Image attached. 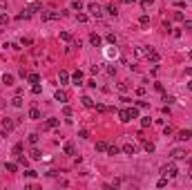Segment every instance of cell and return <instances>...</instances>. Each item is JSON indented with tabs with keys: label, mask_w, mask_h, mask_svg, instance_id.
Wrapping results in <instances>:
<instances>
[{
	"label": "cell",
	"mask_w": 192,
	"mask_h": 190,
	"mask_svg": "<svg viewBox=\"0 0 192 190\" xmlns=\"http://www.w3.org/2000/svg\"><path fill=\"white\" fill-rule=\"evenodd\" d=\"M29 154H31V159H36V161H40V159H43V152L38 150V148H31Z\"/></svg>",
	"instance_id": "cell-17"
},
{
	"label": "cell",
	"mask_w": 192,
	"mask_h": 190,
	"mask_svg": "<svg viewBox=\"0 0 192 190\" xmlns=\"http://www.w3.org/2000/svg\"><path fill=\"white\" fill-rule=\"evenodd\" d=\"M96 110H98L101 114H103V112H107V108H105V105H101V103H98V105H96Z\"/></svg>",
	"instance_id": "cell-48"
},
{
	"label": "cell",
	"mask_w": 192,
	"mask_h": 190,
	"mask_svg": "<svg viewBox=\"0 0 192 190\" xmlns=\"http://www.w3.org/2000/svg\"><path fill=\"white\" fill-rule=\"evenodd\" d=\"M78 137H81V139H87V137H90V132H87V130H81V132H78Z\"/></svg>",
	"instance_id": "cell-43"
},
{
	"label": "cell",
	"mask_w": 192,
	"mask_h": 190,
	"mask_svg": "<svg viewBox=\"0 0 192 190\" xmlns=\"http://www.w3.org/2000/svg\"><path fill=\"white\" fill-rule=\"evenodd\" d=\"M7 9V0H0V11H5Z\"/></svg>",
	"instance_id": "cell-49"
},
{
	"label": "cell",
	"mask_w": 192,
	"mask_h": 190,
	"mask_svg": "<svg viewBox=\"0 0 192 190\" xmlns=\"http://www.w3.org/2000/svg\"><path fill=\"white\" fill-rule=\"evenodd\" d=\"M20 152H23V143H16V146H14V154L18 157V154H20Z\"/></svg>",
	"instance_id": "cell-35"
},
{
	"label": "cell",
	"mask_w": 192,
	"mask_h": 190,
	"mask_svg": "<svg viewBox=\"0 0 192 190\" xmlns=\"http://www.w3.org/2000/svg\"><path fill=\"white\" fill-rule=\"evenodd\" d=\"M148 125H152V121L150 119H141V128H148Z\"/></svg>",
	"instance_id": "cell-40"
},
{
	"label": "cell",
	"mask_w": 192,
	"mask_h": 190,
	"mask_svg": "<svg viewBox=\"0 0 192 190\" xmlns=\"http://www.w3.org/2000/svg\"><path fill=\"white\" fill-rule=\"evenodd\" d=\"M87 9H90V14H92L94 18H101V16H103V9H101L98 5H90Z\"/></svg>",
	"instance_id": "cell-6"
},
{
	"label": "cell",
	"mask_w": 192,
	"mask_h": 190,
	"mask_svg": "<svg viewBox=\"0 0 192 190\" xmlns=\"http://www.w3.org/2000/svg\"><path fill=\"white\" fill-rule=\"evenodd\" d=\"M11 105H14V108H18V110L23 108V96H20V94H18V96H14V99H11Z\"/></svg>",
	"instance_id": "cell-16"
},
{
	"label": "cell",
	"mask_w": 192,
	"mask_h": 190,
	"mask_svg": "<svg viewBox=\"0 0 192 190\" xmlns=\"http://www.w3.org/2000/svg\"><path fill=\"white\" fill-rule=\"evenodd\" d=\"M61 38H63L65 43H69V40H72V36H69V32H61Z\"/></svg>",
	"instance_id": "cell-33"
},
{
	"label": "cell",
	"mask_w": 192,
	"mask_h": 190,
	"mask_svg": "<svg viewBox=\"0 0 192 190\" xmlns=\"http://www.w3.org/2000/svg\"><path fill=\"white\" fill-rule=\"evenodd\" d=\"M2 83H5V85H14V76H11V74H5V76H2Z\"/></svg>",
	"instance_id": "cell-25"
},
{
	"label": "cell",
	"mask_w": 192,
	"mask_h": 190,
	"mask_svg": "<svg viewBox=\"0 0 192 190\" xmlns=\"http://www.w3.org/2000/svg\"><path fill=\"white\" fill-rule=\"evenodd\" d=\"M130 114H132V119H139V105H136V108L132 105V108H130Z\"/></svg>",
	"instance_id": "cell-32"
},
{
	"label": "cell",
	"mask_w": 192,
	"mask_h": 190,
	"mask_svg": "<svg viewBox=\"0 0 192 190\" xmlns=\"http://www.w3.org/2000/svg\"><path fill=\"white\" fill-rule=\"evenodd\" d=\"M31 92H34V94H40V92H43V85H38V83H36L34 87H31Z\"/></svg>",
	"instance_id": "cell-38"
},
{
	"label": "cell",
	"mask_w": 192,
	"mask_h": 190,
	"mask_svg": "<svg viewBox=\"0 0 192 190\" xmlns=\"http://www.w3.org/2000/svg\"><path fill=\"white\" fill-rule=\"evenodd\" d=\"M27 81H29V83H40V76H38V74H27Z\"/></svg>",
	"instance_id": "cell-21"
},
{
	"label": "cell",
	"mask_w": 192,
	"mask_h": 190,
	"mask_svg": "<svg viewBox=\"0 0 192 190\" xmlns=\"http://www.w3.org/2000/svg\"><path fill=\"white\" fill-rule=\"evenodd\" d=\"M119 121H121V123H130V121H132L130 108H125V110H119Z\"/></svg>",
	"instance_id": "cell-3"
},
{
	"label": "cell",
	"mask_w": 192,
	"mask_h": 190,
	"mask_svg": "<svg viewBox=\"0 0 192 190\" xmlns=\"http://www.w3.org/2000/svg\"><path fill=\"white\" fill-rule=\"evenodd\" d=\"M188 87H190V90H192V81H190V83H188Z\"/></svg>",
	"instance_id": "cell-51"
},
{
	"label": "cell",
	"mask_w": 192,
	"mask_h": 190,
	"mask_svg": "<svg viewBox=\"0 0 192 190\" xmlns=\"http://www.w3.org/2000/svg\"><path fill=\"white\" fill-rule=\"evenodd\" d=\"M90 43H92L94 47H98V45L103 43V38H101L98 34H96V32H92V34H90Z\"/></svg>",
	"instance_id": "cell-8"
},
{
	"label": "cell",
	"mask_w": 192,
	"mask_h": 190,
	"mask_svg": "<svg viewBox=\"0 0 192 190\" xmlns=\"http://www.w3.org/2000/svg\"><path fill=\"white\" fill-rule=\"evenodd\" d=\"M81 7H83V2H81V0H74V9H76V11H78Z\"/></svg>",
	"instance_id": "cell-46"
},
{
	"label": "cell",
	"mask_w": 192,
	"mask_h": 190,
	"mask_svg": "<svg viewBox=\"0 0 192 190\" xmlns=\"http://www.w3.org/2000/svg\"><path fill=\"white\" fill-rule=\"evenodd\" d=\"M188 56H190V58H192V49H190V52H188Z\"/></svg>",
	"instance_id": "cell-52"
},
{
	"label": "cell",
	"mask_w": 192,
	"mask_h": 190,
	"mask_svg": "<svg viewBox=\"0 0 192 190\" xmlns=\"http://www.w3.org/2000/svg\"><path fill=\"white\" fill-rule=\"evenodd\" d=\"M107 43H110V45H116V36H114V34H107Z\"/></svg>",
	"instance_id": "cell-37"
},
{
	"label": "cell",
	"mask_w": 192,
	"mask_h": 190,
	"mask_svg": "<svg viewBox=\"0 0 192 190\" xmlns=\"http://www.w3.org/2000/svg\"><path fill=\"white\" fill-rule=\"evenodd\" d=\"M5 168H7V172H16V170H18V163H14V161H9V163H7Z\"/></svg>",
	"instance_id": "cell-23"
},
{
	"label": "cell",
	"mask_w": 192,
	"mask_h": 190,
	"mask_svg": "<svg viewBox=\"0 0 192 190\" xmlns=\"http://www.w3.org/2000/svg\"><path fill=\"white\" fill-rule=\"evenodd\" d=\"M76 20H78V23H87V16H85V14H78V16H76Z\"/></svg>",
	"instance_id": "cell-39"
},
{
	"label": "cell",
	"mask_w": 192,
	"mask_h": 190,
	"mask_svg": "<svg viewBox=\"0 0 192 190\" xmlns=\"http://www.w3.org/2000/svg\"><path fill=\"white\" fill-rule=\"evenodd\" d=\"M170 157H172V161H181V159L188 157V152H186L183 148H174V150L170 152Z\"/></svg>",
	"instance_id": "cell-2"
},
{
	"label": "cell",
	"mask_w": 192,
	"mask_h": 190,
	"mask_svg": "<svg viewBox=\"0 0 192 190\" xmlns=\"http://www.w3.org/2000/svg\"><path fill=\"white\" fill-rule=\"evenodd\" d=\"M116 90H119V92H127V83H119Z\"/></svg>",
	"instance_id": "cell-36"
},
{
	"label": "cell",
	"mask_w": 192,
	"mask_h": 190,
	"mask_svg": "<svg viewBox=\"0 0 192 190\" xmlns=\"http://www.w3.org/2000/svg\"><path fill=\"white\" fill-rule=\"evenodd\" d=\"M2 130L5 132H11L14 130V121L11 119H2Z\"/></svg>",
	"instance_id": "cell-13"
},
{
	"label": "cell",
	"mask_w": 192,
	"mask_h": 190,
	"mask_svg": "<svg viewBox=\"0 0 192 190\" xmlns=\"http://www.w3.org/2000/svg\"><path fill=\"white\" fill-rule=\"evenodd\" d=\"M54 99H56V101H61V103H67V94H65L63 90H56V94H54Z\"/></svg>",
	"instance_id": "cell-12"
},
{
	"label": "cell",
	"mask_w": 192,
	"mask_h": 190,
	"mask_svg": "<svg viewBox=\"0 0 192 190\" xmlns=\"http://www.w3.org/2000/svg\"><path fill=\"white\" fill-rule=\"evenodd\" d=\"M40 16H43V20H58L63 14L61 11H43Z\"/></svg>",
	"instance_id": "cell-4"
},
{
	"label": "cell",
	"mask_w": 192,
	"mask_h": 190,
	"mask_svg": "<svg viewBox=\"0 0 192 190\" xmlns=\"http://www.w3.org/2000/svg\"><path fill=\"white\" fill-rule=\"evenodd\" d=\"M119 152H121V148H116V146H107V154H119Z\"/></svg>",
	"instance_id": "cell-27"
},
{
	"label": "cell",
	"mask_w": 192,
	"mask_h": 190,
	"mask_svg": "<svg viewBox=\"0 0 192 190\" xmlns=\"http://www.w3.org/2000/svg\"><path fill=\"white\" fill-rule=\"evenodd\" d=\"M177 139H179V141H188V139H192V130H179V132H177Z\"/></svg>",
	"instance_id": "cell-5"
},
{
	"label": "cell",
	"mask_w": 192,
	"mask_h": 190,
	"mask_svg": "<svg viewBox=\"0 0 192 190\" xmlns=\"http://www.w3.org/2000/svg\"><path fill=\"white\" fill-rule=\"evenodd\" d=\"M29 119H34V121L40 119V112H38V108H31V110H29Z\"/></svg>",
	"instance_id": "cell-20"
},
{
	"label": "cell",
	"mask_w": 192,
	"mask_h": 190,
	"mask_svg": "<svg viewBox=\"0 0 192 190\" xmlns=\"http://www.w3.org/2000/svg\"><path fill=\"white\" fill-rule=\"evenodd\" d=\"M72 81H74V85H83V72L76 70V72L72 74Z\"/></svg>",
	"instance_id": "cell-9"
},
{
	"label": "cell",
	"mask_w": 192,
	"mask_h": 190,
	"mask_svg": "<svg viewBox=\"0 0 192 190\" xmlns=\"http://www.w3.org/2000/svg\"><path fill=\"white\" fill-rule=\"evenodd\" d=\"M123 2H125V5H134L136 0H123Z\"/></svg>",
	"instance_id": "cell-50"
},
{
	"label": "cell",
	"mask_w": 192,
	"mask_h": 190,
	"mask_svg": "<svg viewBox=\"0 0 192 190\" xmlns=\"http://www.w3.org/2000/svg\"><path fill=\"white\" fill-rule=\"evenodd\" d=\"M81 101H83V105H85V108H92V105H94V101H92L90 96H83Z\"/></svg>",
	"instance_id": "cell-29"
},
{
	"label": "cell",
	"mask_w": 192,
	"mask_h": 190,
	"mask_svg": "<svg viewBox=\"0 0 192 190\" xmlns=\"http://www.w3.org/2000/svg\"><path fill=\"white\" fill-rule=\"evenodd\" d=\"M143 148H145V152H154V143L152 141H143Z\"/></svg>",
	"instance_id": "cell-24"
},
{
	"label": "cell",
	"mask_w": 192,
	"mask_h": 190,
	"mask_svg": "<svg viewBox=\"0 0 192 190\" xmlns=\"http://www.w3.org/2000/svg\"><path fill=\"white\" fill-rule=\"evenodd\" d=\"M152 5H154V0H141V7L143 9H150Z\"/></svg>",
	"instance_id": "cell-31"
},
{
	"label": "cell",
	"mask_w": 192,
	"mask_h": 190,
	"mask_svg": "<svg viewBox=\"0 0 192 190\" xmlns=\"http://www.w3.org/2000/svg\"><path fill=\"white\" fill-rule=\"evenodd\" d=\"M163 101H165V105H170V103H174V96H168V94H165V96H163Z\"/></svg>",
	"instance_id": "cell-41"
},
{
	"label": "cell",
	"mask_w": 192,
	"mask_h": 190,
	"mask_svg": "<svg viewBox=\"0 0 192 190\" xmlns=\"http://www.w3.org/2000/svg\"><path fill=\"white\" fill-rule=\"evenodd\" d=\"M165 186H168V177H163V175H161V179L157 181V188H165Z\"/></svg>",
	"instance_id": "cell-28"
},
{
	"label": "cell",
	"mask_w": 192,
	"mask_h": 190,
	"mask_svg": "<svg viewBox=\"0 0 192 190\" xmlns=\"http://www.w3.org/2000/svg\"><path fill=\"white\" fill-rule=\"evenodd\" d=\"M123 152H125V154H136V146L134 143H125L123 146Z\"/></svg>",
	"instance_id": "cell-11"
},
{
	"label": "cell",
	"mask_w": 192,
	"mask_h": 190,
	"mask_svg": "<svg viewBox=\"0 0 192 190\" xmlns=\"http://www.w3.org/2000/svg\"><path fill=\"white\" fill-rule=\"evenodd\" d=\"M23 45L29 47V45H34V40H31V38H23Z\"/></svg>",
	"instance_id": "cell-44"
},
{
	"label": "cell",
	"mask_w": 192,
	"mask_h": 190,
	"mask_svg": "<svg viewBox=\"0 0 192 190\" xmlns=\"http://www.w3.org/2000/svg\"><path fill=\"white\" fill-rule=\"evenodd\" d=\"M72 2H74V0H72Z\"/></svg>",
	"instance_id": "cell-53"
},
{
	"label": "cell",
	"mask_w": 192,
	"mask_h": 190,
	"mask_svg": "<svg viewBox=\"0 0 192 190\" xmlns=\"http://www.w3.org/2000/svg\"><path fill=\"white\" fill-rule=\"evenodd\" d=\"M105 11H107V14H110L112 18H116V16H119V9L114 7V5H107V7H105Z\"/></svg>",
	"instance_id": "cell-15"
},
{
	"label": "cell",
	"mask_w": 192,
	"mask_h": 190,
	"mask_svg": "<svg viewBox=\"0 0 192 190\" xmlns=\"http://www.w3.org/2000/svg\"><path fill=\"white\" fill-rule=\"evenodd\" d=\"M63 152L72 157V154H74V143H65V146H63Z\"/></svg>",
	"instance_id": "cell-19"
},
{
	"label": "cell",
	"mask_w": 192,
	"mask_h": 190,
	"mask_svg": "<svg viewBox=\"0 0 192 190\" xmlns=\"http://www.w3.org/2000/svg\"><path fill=\"white\" fill-rule=\"evenodd\" d=\"M38 141H40V137H38L36 132H34V134H29V143H31V146H36Z\"/></svg>",
	"instance_id": "cell-30"
},
{
	"label": "cell",
	"mask_w": 192,
	"mask_h": 190,
	"mask_svg": "<svg viewBox=\"0 0 192 190\" xmlns=\"http://www.w3.org/2000/svg\"><path fill=\"white\" fill-rule=\"evenodd\" d=\"M183 29H192V20H183Z\"/></svg>",
	"instance_id": "cell-45"
},
{
	"label": "cell",
	"mask_w": 192,
	"mask_h": 190,
	"mask_svg": "<svg viewBox=\"0 0 192 190\" xmlns=\"http://www.w3.org/2000/svg\"><path fill=\"white\" fill-rule=\"evenodd\" d=\"M25 175H27V177H31V179H34V177H36L38 172H36V170H27V172H25Z\"/></svg>",
	"instance_id": "cell-47"
},
{
	"label": "cell",
	"mask_w": 192,
	"mask_h": 190,
	"mask_svg": "<svg viewBox=\"0 0 192 190\" xmlns=\"http://www.w3.org/2000/svg\"><path fill=\"white\" fill-rule=\"evenodd\" d=\"M107 74H110V76L116 74V65H110V67H107Z\"/></svg>",
	"instance_id": "cell-42"
},
{
	"label": "cell",
	"mask_w": 192,
	"mask_h": 190,
	"mask_svg": "<svg viewBox=\"0 0 192 190\" xmlns=\"http://www.w3.org/2000/svg\"><path fill=\"white\" fill-rule=\"evenodd\" d=\"M96 150L98 152H107V143H105V141H98V143H96Z\"/></svg>",
	"instance_id": "cell-26"
},
{
	"label": "cell",
	"mask_w": 192,
	"mask_h": 190,
	"mask_svg": "<svg viewBox=\"0 0 192 190\" xmlns=\"http://www.w3.org/2000/svg\"><path fill=\"white\" fill-rule=\"evenodd\" d=\"M58 123H61L58 119H47V128H52V130H54V128H58Z\"/></svg>",
	"instance_id": "cell-22"
},
{
	"label": "cell",
	"mask_w": 192,
	"mask_h": 190,
	"mask_svg": "<svg viewBox=\"0 0 192 190\" xmlns=\"http://www.w3.org/2000/svg\"><path fill=\"white\" fill-rule=\"evenodd\" d=\"M145 56H148V61H150V63H159V61H161V56H159V54H157L154 49H150V52H148Z\"/></svg>",
	"instance_id": "cell-10"
},
{
	"label": "cell",
	"mask_w": 192,
	"mask_h": 190,
	"mask_svg": "<svg viewBox=\"0 0 192 190\" xmlns=\"http://www.w3.org/2000/svg\"><path fill=\"white\" fill-rule=\"evenodd\" d=\"M25 9H27V11H29V14L34 16L36 11H43V5H40V2H31L29 7H25Z\"/></svg>",
	"instance_id": "cell-7"
},
{
	"label": "cell",
	"mask_w": 192,
	"mask_h": 190,
	"mask_svg": "<svg viewBox=\"0 0 192 190\" xmlns=\"http://www.w3.org/2000/svg\"><path fill=\"white\" fill-rule=\"evenodd\" d=\"M0 25H9V16L7 14H0Z\"/></svg>",
	"instance_id": "cell-34"
},
{
	"label": "cell",
	"mask_w": 192,
	"mask_h": 190,
	"mask_svg": "<svg viewBox=\"0 0 192 190\" xmlns=\"http://www.w3.org/2000/svg\"><path fill=\"white\" fill-rule=\"evenodd\" d=\"M159 172H161L163 177H168V179H174V177L179 175V168H177V166H174V163H172V161H170V163L161 166V170H159Z\"/></svg>",
	"instance_id": "cell-1"
},
{
	"label": "cell",
	"mask_w": 192,
	"mask_h": 190,
	"mask_svg": "<svg viewBox=\"0 0 192 190\" xmlns=\"http://www.w3.org/2000/svg\"><path fill=\"white\" fill-rule=\"evenodd\" d=\"M58 81H61V85H67V83H69V74L63 70V72L58 74Z\"/></svg>",
	"instance_id": "cell-14"
},
{
	"label": "cell",
	"mask_w": 192,
	"mask_h": 190,
	"mask_svg": "<svg viewBox=\"0 0 192 190\" xmlns=\"http://www.w3.org/2000/svg\"><path fill=\"white\" fill-rule=\"evenodd\" d=\"M139 25H141V27H148V25H150V16H148V14H143V16L139 18Z\"/></svg>",
	"instance_id": "cell-18"
}]
</instances>
